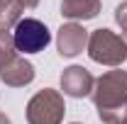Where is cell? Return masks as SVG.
Masks as SVG:
<instances>
[{
  "mask_svg": "<svg viewBox=\"0 0 127 124\" xmlns=\"http://www.w3.org/2000/svg\"><path fill=\"white\" fill-rule=\"evenodd\" d=\"M12 41H15V49L22 51V54H39L42 49L49 46L51 41V32L47 29L44 22L39 20H20L15 27V34H12Z\"/></svg>",
  "mask_w": 127,
  "mask_h": 124,
  "instance_id": "cell-1",
  "label": "cell"
}]
</instances>
